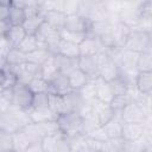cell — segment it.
Returning a JSON list of instances; mask_svg holds the SVG:
<instances>
[{"instance_id": "6da1fadb", "label": "cell", "mask_w": 152, "mask_h": 152, "mask_svg": "<svg viewBox=\"0 0 152 152\" xmlns=\"http://www.w3.org/2000/svg\"><path fill=\"white\" fill-rule=\"evenodd\" d=\"M59 132L66 138L72 139L75 137H78L81 134H84L83 132V118L80 112L76 110H66L55 119Z\"/></svg>"}, {"instance_id": "7a4b0ae2", "label": "cell", "mask_w": 152, "mask_h": 152, "mask_svg": "<svg viewBox=\"0 0 152 152\" xmlns=\"http://www.w3.org/2000/svg\"><path fill=\"white\" fill-rule=\"evenodd\" d=\"M151 33L150 30L144 28H132L125 44L124 49L132 52L139 53L142 51H151Z\"/></svg>"}, {"instance_id": "3957f363", "label": "cell", "mask_w": 152, "mask_h": 152, "mask_svg": "<svg viewBox=\"0 0 152 152\" xmlns=\"http://www.w3.org/2000/svg\"><path fill=\"white\" fill-rule=\"evenodd\" d=\"M147 115H148V110L144 100H134V99L120 113L122 122L145 124Z\"/></svg>"}, {"instance_id": "277c9868", "label": "cell", "mask_w": 152, "mask_h": 152, "mask_svg": "<svg viewBox=\"0 0 152 152\" xmlns=\"http://www.w3.org/2000/svg\"><path fill=\"white\" fill-rule=\"evenodd\" d=\"M32 100L33 91L28 88V86L17 82V84L12 88V106L27 112L32 107Z\"/></svg>"}, {"instance_id": "5b68a950", "label": "cell", "mask_w": 152, "mask_h": 152, "mask_svg": "<svg viewBox=\"0 0 152 152\" xmlns=\"http://www.w3.org/2000/svg\"><path fill=\"white\" fill-rule=\"evenodd\" d=\"M77 68L83 71L89 80H94L99 76L100 62L97 55H88V56H78L77 57Z\"/></svg>"}, {"instance_id": "8992f818", "label": "cell", "mask_w": 152, "mask_h": 152, "mask_svg": "<svg viewBox=\"0 0 152 152\" xmlns=\"http://www.w3.org/2000/svg\"><path fill=\"white\" fill-rule=\"evenodd\" d=\"M71 87L68 80V75L63 72H57L49 82H48V93L58 95V96H64L69 91H71Z\"/></svg>"}, {"instance_id": "52a82bcc", "label": "cell", "mask_w": 152, "mask_h": 152, "mask_svg": "<svg viewBox=\"0 0 152 152\" xmlns=\"http://www.w3.org/2000/svg\"><path fill=\"white\" fill-rule=\"evenodd\" d=\"M146 132L145 124H139V122H122L121 127V138L127 141H138L142 138V135Z\"/></svg>"}, {"instance_id": "ba28073f", "label": "cell", "mask_w": 152, "mask_h": 152, "mask_svg": "<svg viewBox=\"0 0 152 152\" xmlns=\"http://www.w3.org/2000/svg\"><path fill=\"white\" fill-rule=\"evenodd\" d=\"M90 24V20L86 17H82L81 14H71V15H65L63 30L66 31H72V32H87V28Z\"/></svg>"}, {"instance_id": "9c48e42d", "label": "cell", "mask_w": 152, "mask_h": 152, "mask_svg": "<svg viewBox=\"0 0 152 152\" xmlns=\"http://www.w3.org/2000/svg\"><path fill=\"white\" fill-rule=\"evenodd\" d=\"M134 87L142 96H150L152 91V71H138L134 78Z\"/></svg>"}, {"instance_id": "30bf717a", "label": "cell", "mask_w": 152, "mask_h": 152, "mask_svg": "<svg viewBox=\"0 0 152 152\" xmlns=\"http://www.w3.org/2000/svg\"><path fill=\"white\" fill-rule=\"evenodd\" d=\"M93 81H94V88H95V97L97 100H100L101 102H104V103L109 104L110 100L114 96L109 82L99 77V76L96 78H94Z\"/></svg>"}, {"instance_id": "8fae6325", "label": "cell", "mask_w": 152, "mask_h": 152, "mask_svg": "<svg viewBox=\"0 0 152 152\" xmlns=\"http://www.w3.org/2000/svg\"><path fill=\"white\" fill-rule=\"evenodd\" d=\"M45 21L44 19V13L40 14H36L32 17H27L23 24V27L26 32V34L30 36H36V33L38 32V30L40 28L42 24Z\"/></svg>"}, {"instance_id": "7c38bea8", "label": "cell", "mask_w": 152, "mask_h": 152, "mask_svg": "<svg viewBox=\"0 0 152 152\" xmlns=\"http://www.w3.org/2000/svg\"><path fill=\"white\" fill-rule=\"evenodd\" d=\"M53 59L56 62V65L58 68V70L65 75H68L70 71H72L75 68H77V58H70L59 53L53 55Z\"/></svg>"}, {"instance_id": "4fadbf2b", "label": "cell", "mask_w": 152, "mask_h": 152, "mask_svg": "<svg viewBox=\"0 0 152 152\" xmlns=\"http://www.w3.org/2000/svg\"><path fill=\"white\" fill-rule=\"evenodd\" d=\"M68 80L72 90H80L89 81V77L78 68H75L72 71L68 74Z\"/></svg>"}, {"instance_id": "5bb4252c", "label": "cell", "mask_w": 152, "mask_h": 152, "mask_svg": "<svg viewBox=\"0 0 152 152\" xmlns=\"http://www.w3.org/2000/svg\"><path fill=\"white\" fill-rule=\"evenodd\" d=\"M57 53L70 57V58H77L80 56V48L78 44L69 42V40H64L61 39L58 48H57Z\"/></svg>"}, {"instance_id": "9a60e30c", "label": "cell", "mask_w": 152, "mask_h": 152, "mask_svg": "<svg viewBox=\"0 0 152 152\" xmlns=\"http://www.w3.org/2000/svg\"><path fill=\"white\" fill-rule=\"evenodd\" d=\"M5 57H6L7 66H11V68L20 66L26 62V55L21 50H19L18 48H14V46H12L8 50V52L6 53Z\"/></svg>"}, {"instance_id": "2e32d148", "label": "cell", "mask_w": 152, "mask_h": 152, "mask_svg": "<svg viewBox=\"0 0 152 152\" xmlns=\"http://www.w3.org/2000/svg\"><path fill=\"white\" fill-rule=\"evenodd\" d=\"M26 19V12L24 7L19 6H11L7 15V21L10 23L11 26H19L23 25Z\"/></svg>"}, {"instance_id": "e0dca14e", "label": "cell", "mask_w": 152, "mask_h": 152, "mask_svg": "<svg viewBox=\"0 0 152 152\" xmlns=\"http://www.w3.org/2000/svg\"><path fill=\"white\" fill-rule=\"evenodd\" d=\"M44 19L51 26L61 30L64 25L65 14L62 11H58V10H50V11H46L44 13Z\"/></svg>"}, {"instance_id": "ac0fdd59", "label": "cell", "mask_w": 152, "mask_h": 152, "mask_svg": "<svg viewBox=\"0 0 152 152\" xmlns=\"http://www.w3.org/2000/svg\"><path fill=\"white\" fill-rule=\"evenodd\" d=\"M26 37V32L23 27V25L19 26H11L7 34H6V39L8 40V43L11 44V46H18L21 40Z\"/></svg>"}, {"instance_id": "d6986e66", "label": "cell", "mask_w": 152, "mask_h": 152, "mask_svg": "<svg viewBox=\"0 0 152 152\" xmlns=\"http://www.w3.org/2000/svg\"><path fill=\"white\" fill-rule=\"evenodd\" d=\"M50 56H53V55H51L46 48L39 46L36 50H33L32 52L26 55V61L31 62L33 64H37V65H42Z\"/></svg>"}, {"instance_id": "ffe728a7", "label": "cell", "mask_w": 152, "mask_h": 152, "mask_svg": "<svg viewBox=\"0 0 152 152\" xmlns=\"http://www.w3.org/2000/svg\"><path fill=\"white\" fill-rule=\"evenodd\" d=\"M57 72H59L56 62L53 59V56H50L42 65H40V76L45 80V81H50Z\"/></svg>"}, {"instance_id": "44dd1931", "label": "cell", "mask_w": 152, "mask_h": 152, "mask_svg": "<svg viewBox=\"0 0 152 152\" xmlns=\"http://www.w3.org/2000/svg\"><path fill=\"white\" fill-rule=\"evenodd\" d=\"M133 100V97L129 95V93L126 94H119V95H114L113 99L109 102V107L114 110V113L120 114L121 110Z\"/></svg>"}, {"instance_id": "7402d4cb", "label": "cell", "mask_w": 152, "mask_h": 152, "mask_svg": "<svg viewBox=\"0 0 152 152\" xmlns=\"http://www.w3.org/2000/svg\"><path fill=\"white\" fill-rule=\"evenodd\" d=\"M135 69H137V71H152L151 51H142L137 55Z\"/></svg>"}, {"instance_id": "603a6c76", "label": "cell", "mask_w": 152, "mask_h": 152, "mask_svg": "<svg viewBox=\"0 0 152 152\" xmlns=\"http://www.w3.org/2000/svg\"><path fill=\"white\" fill-rule=\"evenodd\" d=\"M39 46H40V44H39V42H38V39H37L36 36L26 34V37L21 40V43L18 46H15V48H18L19 50H21L25 55H27V53L32 52L33 50H36Z\"/></svg>"}, {"instance_id": "cb8c5ba5", "label": "cell", "mask_w": 152, "mask_h": 152, "mask_svg": "<svg viewBox=\"0 0 152 152\" xmlns=\"http://www.w3.org/2000/svg\"><path fill=\"white\" fill-rule=\"evenodd\" d=\"M32 109H49V93L39 91L33 93L32 100Z\"/></svg>"}, {"instance_id": "d4e9b609", "label": "cell", "mask_w": 152, "mask_h": 152, "mask_svg": "<svg viewBox=\"0 0 152 152\" xmlns=\"http://www.w3.org/2000/svg\"><path fill=\"white\" fill-rule=\"evenodd\" d=\"M82 0H63L62 2V12L65 15L78 14L81 11Z\"/></svg>"}, {"instance_id": "484cf974", "label": "cell", "mask_w": 152, "mask_h": 152, "mask_svg": "<svg viewBox=\"0 0 152 152\" xmlns=\"http://www.w3.org/2000/svg\"><path fill=\"white\" fill-rule=\"evenodd\" d=\"M116 113H114V110L109 107V104H104L97 113H96V119H97V122L100 126H103L106 125L108 121H110L114 115Z\"/></svg>"}, {"instance_id": "4316f807", "label": "cell", "mask_w": 152, "mask_h": 152, "mask_svg": "<svg viewBox=\"0 0 152 152\" xmlns=\"http://www.w3.org/2000/svg\"><path fill=\"white\" fill-rule=\"evenodd\" d=\"M28 88L33 93H39V91H48V81H45L42 76H36L33 77L28 83Z\"/></svg>"}, {"instance_id": "83f0119b", "label": "cell", "mask_w": 152, "mask_h": 152, "mask_svg": "<svg viewBox=\"0 0 152 152\" xmlns=\"http://www.w3.org/2000/svg\"><path fill=\"white\" fill-rule=\"evenodd\" d=\"M13 150V139L12 133L5 129H0V151Z\"/></svg>"}, {"instance_id": "f1b7e54d", "label": "cell", "mask_w": 152, "mask_h": 152, "mask_svg": "<svg viewBox=\"0 0 152 152\" xmlns=\"http://www.w3.org/2000/svg\"><path fill=\"white\" fill-rule=\"evenodd\" d=\"M10 27H11V25L7 21V19H0V38L6 37Z\"/></svg>"}, {"instance_id": "f546056e", "label": "cell", "mask_w": 152, "mask_h": 152, "mask_svg": "<svg viewBox=\"0 0 152 152\" xmlns=\"http://www.w3.org/2000/svg\"><path fill=\"white\" fill-rule=\"evenodd\" d=\"M11 6H0V19H7Z\"/></svg>"}, {"instance_id": "4dcf8cb0", "label": "cell", "mask_w": 152, "mask_h": 152, "mask_svg": "<svg viewBox=\"0 0 152 152\" xmlns=\"http://www.w3.org/2000/svg\"><path fill=\"white\" fill-rule=\"evenodd\" d=\"M6 66H7L6 57H5V56H0V70H1V69H5Z\"/></svg>"}]
</instances>
